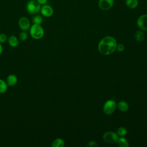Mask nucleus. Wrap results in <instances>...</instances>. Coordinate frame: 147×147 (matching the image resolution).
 <instances>
[{
  "instance_id": "1",
  "label": "nucleus",
  "mask_w": 147,
  "mask_h": 147,
  "mask_svg": "<svg viewBox=\"0 0 147 147\" xmlns=\"http://www.w3.org/2000/svg\"><path fill=\"white\" fill-rule=\"evenodd\" d=\"M117 45V41L114 37L111 36H106L99 41L98 49L101 54L103 55H109L116 50Z\"/></svg>"
},
{
  "instance_id": "2",
  "label": "nucleus",
  "mask_w": 147,
  "mask_h": 147,
  "mask_svg": "<svg viewBox=\"0 0 147 147\" xmlns=\"http://www.w3.org/2000/svg\"><path fill=\"white\" fill-rule=\"evenodd\" d=\"M29 33L33 38L39 40L43 37L44 34V30L40 24H33L32 26H30Z\"/></svg>"
},
{
  "instance_id": "3",
  "label": "nucleus",
  "mask_w": 147,
  "mask_h": 147,
  "mask_svg": "<svg viewBox=\"0 0 147 147\" xmlns=\"http://www.w3.org/2000/svg\"><path fill=\"white\" fill-rule=\"evenodd\" d=\"M41 4L37 0H30L26 5V9L28 13L30 14H36L40 11Z\"/></svg>"
},
{
  "instance_id": "4",
  "label": "nucleus",
  "mask_w": 147,
  "mask_h": 147,
  "mask_svg": "<svg viewBox=\"0 0 147 147\" xmlns=\"http://www.w3.org/2000/svg\"><path fill=\"white\" fill-rule=\"evenodd\" d=\"M117 107V103L113 100H107L103 106V111L106 115H110L114 112Z\"/></svg>"
},
{
  "instance_id": "5",
  "label": "nucleus",
  "mask_w": 147,
  "mask_h": 147,
  "mask_svg": "<svg viewBox=\"0 0 147 147\" xmlns=\"http://www.w3.org/2000/svg\"><path fill=\"white\" fill-rule=\"evenodd\" d=\"M118 135L113 131H106L103 135L104 141L107 144L116 143L118 139Z\"/></svg>"
},
{
  "instance_id": "6",
  "label": "nucleus",
  "mask_w": 147,
  "mask_h": 147,
  "mask_svg": "<svg viewBox=\"0 0 147 147\" xmlns=\"http://www.w3.org/2000/svg\"><path fill=\"white\" fill-rule=\"evenodd\" d=\"M137 25L141 30H147V14L139 16L137 20Z\"/></svg>"
},
{
  "instance_id": "7",
  "label": "nucleus",
  "mask_w": 147,
  "mask_h": 147,
  "mask_svg": "<svg viewBox=\"0 0 147 147\" xmlns=\"http://www.w3.org/2000/svg\"><path fill=\"white\" fill-rule=\"evenodd\" d=\"M114 0H99L98 6L104 11L110 10L114 5Z\"/></svg>"
},
{
  "instance_id": "8",
  "label": "nucleus",
  "mask_w": 147,
  "mask_h": 147,
  "mask_svg": "<svg viewBox=\"0 0 147 147\" xmlns=\"http://www.w3.org/2000/svg\"><path fill=\"white\" fill-rule=\"evenodd\" d=\"M18 25L20 29L23 31H27L30 28V22L26 17H22L18 21Z\"/></svg>"
},
{
  "instance_id": "9",
  "label": "nucleus",
  "mask_w": 147,
  "mask_h": 147,
  "mask_svg": "<svg viewBox=\"0 0 147 147\" xmlns=\"http://www.w3.org/2000/svg\"><path fill=\"white\" fill-rule=\"evenodd\" d=\"M40 12L43 16L45 17H50L53 14V9L50 5L44 4L41 7Z\"/></svg>"
},
{
  "instance_id": "10",
  "label": "nucleus",
  "mask_w": 147,
  "mask_h": 147,
  "mask_svg": "<svg viewBox=\"0 0 147 147\" xmlns=\"http://www.w3.org/2000/svg\"><path fill=\"white\" fill-rule=\"evenodd\" d=\"M18 82L17 77L14 74H10L7 76L6 82L8 86L12 87L17 84Z\"/></svg>"
},
{
  "instance_id": "11",
  "label": "nucleus",
  "mask_w": 147,
  "mask_h": 147,
  "mask_svg": "<svg viewBox=\"0 0 147 147\" xmlns=\"http://www.w3.org/2000/svg\"><path fill=\"white\" fill-rule=\"evenodd\" d=\"M8 43L11 47H16L19 44V41L16 36L11 35L8 38Z\"/></svg>"
},
{
  "instance_id": "12",
  "label": "nucleus",
  "mask_w": 147,
  "mask_h": 147,
  "mask_svg": "<svg viewBox=\"0 0 147 147\" xmlns=\"http://www.w3.org/2000/svg\"><path fill=\"white\" fill-rule=\"evenodd\" d=\"M117 107L120 111L126 112L129 109V105L126 102L123 100H121L118 103Z\"/></svg>"
},
{
  "instance_id": "13",
  "label": "nucleus",
  "mask_w": 147,
  "mask_h": 147,
  "mask_svg": "<svg viewBox=\"0 0 147 147\" xmlns=\"http://www.w3.org/2000/svg\"><path fill=\"white\" fill-rule=\"evenodd\" d=\"M125 4L128 8L134 9L138 6V0H126Z\"/></svg>"
},
{
  "instance_id": "14",
  "label": "nucleus",
  "mask_w": 147,
  "mask_h": 147,
  "mask_svg": "<svg viewBox=\"0 0 147 147\" xmlns=\"http://www.w3.org/2000/svg\"><path fill=\"white\" fill-rule=\"evenodd\" d=\"M134 38L138 42H141L145 39V33L142 30H138L134 34Z\"/></svg>"
},
{
  "instance_id": "15",
  "label": "nucleus",
  "mask_w": 147,
  "mask_h": 147,
  "mask_svg": "<svg viewBox=\"0 0 147 147\" xmlns=\"http://www.w3.org/2000/svg\"><path fill=\"white\" fill-rule=\"evenodd\" d=\"M65 145L64 141L63 140L60 138H57L55 139L52 144V147H63Z\"/></svg>"
},
{
  "instance_id": "16",
  "label": "nucleus",
  "mask_w": 147,
  "mask_h": 147,
  "mask_svg": "<svg viewBox=\"0 0 147 147\" xmlns=\"http://www.w3.org/2000/svg\"><path fill=\"white\" fill-rule=\"evenodd\" d=\"M117 142L118 144V145L119 147H129V144L127 140L122 137L118 138Z\"/></svg>"
},
{
  "instance_id": "17",
  "label": "nucleus",
  "mask_w": 147,
  "mask_h": 147,
  "mask_svg": "<svg viewBox=\"0 0 147 147\" xmlns=\"http://www.w3.org/2000/svg\"><path fill=\"white\" fill-rule=\"evenodd\" d=\"M8 88V86L6 83V82L2 79H0V94H3L5 93Z\"/></svg>"
},
{
  "instance_id": "18",
  "label": "nucleus",
  "mask_w": 147,
  "mask_h": 147,
  "mask_svg": "<svg viewBox=\"0 0 147 147\" xmlns=\"http://www.w3.org/2000/svg\"><path fill=\"white\" fill-rule=\"evenodd\" d=\"M42 17L40 15H36L32 18V22L35 24H41L42 22Z\"/></svg>"
},
{
  "instance_id": "19",
  "label": "nucleus",
  "mask_w": 147,
  "mask_h": 147,
  "mask_svg": "<svg viewBox=\"0 0 147 147\" xmlns=\"http://www.w3.org/2000/svg\"><path fill=\"white\" fill-rule=\"evenodd\" d=\"M117 134L118 136H119L121 137H123L125 135H126V134H127V130L124 127H119L117 129Z\"/></svg>"
},
{
  "instance_id": "20",
  "label": "nucleus",
  "mask_w": 147,
  "mask_h": 147,
  "mask_svg": "<svg viewBox=\"0 0 147 147\" xmlns=\"http://www.w3.org/2000/svg\"><path fill=\"white\" fill-rule=\"evenodd\" d=\"M28 37V33L26 32V31L22 30L19 34V38L20 40H21L22 41L26 40Z\"/></svg>"
},
{
  "instance_id": "21",
  "label": "nucleus",
  "mask_w": 147,
  "mask_h": 147,
  "mask_svg": "<svg viewBox=\"0 0 147 147\" xmlns=\"http://www.w3.org/2000/svg\"><path fill=\"white\" fill-rule=\"evenodd\" d=\"M7 36L4 33H1L0 34V42L2 43H4L7 41Z\"/></svg>"
},
{
  "instance_id": "22",
  "label": "nucleus",
  "mask_w": 147,
  "mask_h": 147,
  "mask_svg": "<svg viewBox=\"0 0 147 147\" xmlns=\"http://www.w3.org/2000/svg\"><path fill=\"white\" fill-rule=\"evenodd\" d=\"M86 146L88 147H98V145L95 141H91L88 142L87 143V144L86 145Z\"/></svg>"
},
{
  "instance_id": "23",
  "label": "nucleus",
  "mask_w": 147,
  "mask_h": 147,
  "mask_svg": "<svg viewBox=\"0 0 147 147\" xmlns=\"http://www.w3.org/2000/svg\"><path fill=\"white\" fill-rule=\"evenodd\" d=\"M117 49V51L119 52H123L125 49V46L122 44H118L117 45V49Z\"/></svg>"
},
{
  "instance_id": "24",
  "label": "nucleus",
  "mask_w": 147,
  "mask_h": 147,
  "mask_svg": "<svg viewBox=\"0 0 147 147\" xmlns=\"http://www.w3.org/2000/svg\"><path fill=\"white\" fill-rule=\"evenodd\" d=\"M37 1L41 5H44L47 2L48 0H37Z\"/></svg>"
},
{
  "instance_id": "25",
  "label": "nucleus",
  "mask_w": 147,
  "mask_h": 147,
  "mask_svg": "<svg viewBox=\"0 0 147 147\" xmlns=\"http://www.w3.org/2000/svg\"><path fill=\"white\" fill-rule=\"evenodd\" d=\"M2 51H3V48H2V46L1 43L0 42V55L2 53Z\"/></svg>"
}]
</instances>
